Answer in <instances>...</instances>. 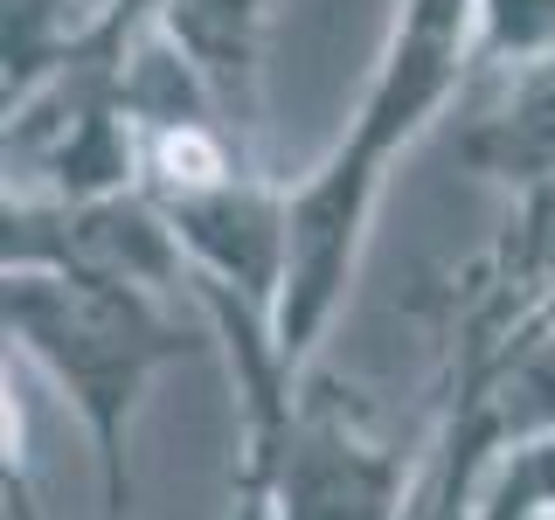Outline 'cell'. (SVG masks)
<instances>
[{"instance_id": "6da1fadb", "label": "cell", "mask_w": 555, "mask_h": 520, "mask_svg": "<svg viewBox=\"0 0 555 520\" xmlns=\"http://www.w3.org/2000/svg\"><path fill=\"white\" fill-rule=\"evenodd\" d=\"M479 69V0H396V28L375 56V77L361 91L347 132L326 146V160L292 181V271L278 306V347L299 375H312V347L326 340L340 299L354 291L361 243L382 208V181L424 126L459 98V83Z\"/></svg>"}, {"instance_id": "ba28073f", "label": "cell", "mask_w": 555, "mask_h": 520, "mask_svg": "<svg viewBox=\"0 0 555 520\" xmlns=\"http://www.w3.org/2000/svg\"><path fill=\"white\" fill-rule=\"evenodd\" d=\"M555 56V0H479V63L520 69Z\"/></svg>"}, {"instance_id": "7a4b0ae2", "label": "cell", "mask_w": 555, "mask_h": 520, "mask_svg": "<svg viewBox=\"0 0 555 520\" xmlns=\"http://www.w3.org/2000/svg\"><path fill=\"white\" fill-rule=\"evenodd\" d=\"M0 326H8V347L49 375V389L91 438L104 520H118L132 507V424L146 389L216 347L202 306L146 285H112V277L8 271Z\"/></svg>"}, {"instance_id": "9c48e42d", "label": "cell", "mask_w": 555, "mask_h": 520, "mask_svg": "<svg viewBox=\"0 0 555 520\" xmlns=\"http://www.w3.org/2000/svg\"><path fill=\"white\" fill-rule=\"evenodd\" d=\"M8 520H35V499H28L22 465H14V458H8Z\"/></svg>"}, {"instance_id": "5b68a950", "label": "cell", "mask_w": 555, "mask_h": 520, "mask_svg": "<svg viewBox=\"0 0 555 520\" xmlns=\"http://www.w3.org/2000/svg\"><path fill=\"white\" fill-rule=\"evenodd\" d=\"M8 271H69V277H112V285L195 299L188 257L146 187L139 195H91V202L8 195V208H0V277Z\"/></svg>"}, {"instance_id": "277c9868", "label": "cell", "mask_w": 555, "mask_h": 520, "mask_svg": "<svg viewBox=\"0 0 555 520\" xmlns=\"http://www.w3.org/2000/svg\"><path fill=\"white\" fill-rule=\"evenodd\" d=\"M146 195L181 243L195 291L236 299L278 326L292 271V181H278L250 153H236V160L188 173V181H160Z\"/></svg>"}, {"instance_id": "52a82bcc", "label": "cell", "mask_w": 555, "mask_h": 520, "mask_svg": "<svg viewBox=\"0 0 555 520\" xmlns=\"http://www.w3.org/2000/svg\"><path fill=\"white\" fill-rule=\"evenodd\" d=\"M153 22H160L167 42L202 69V83L216 91L222 112H230V126L250 139L271 0H153Z\"/></svg>"}, {"instance_id": "8992f818", "label": "cell", "mask_w": 555, "mask_h": 520, "mask_svg": "<svg viewBox=\"0 0 555 520\" xmlns=\"http://www.w3.org/2000/svg\"><path fill=\"white\" fill-rule=\"evenodd\" d=\"M459 160L520 202L555 187V56L500 69V83L459 132Z\"/></svg>"}, {"instance_id": "3957f363", "label": "cell", "mask_w": 555, "mask_h": 520, "mask_svg": "<svg viewBox=\"0 0 555 520\" xmlns=\"http://www.w3.org/2000/svg\"><path fill=\"white\" fill-rule=\"evenodd\" d=\"M236 472L264 485V520H410L424 458L382 438L354 389L306 375L292 416L243 444Z\"/></svg>"}]
</instances>
